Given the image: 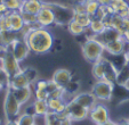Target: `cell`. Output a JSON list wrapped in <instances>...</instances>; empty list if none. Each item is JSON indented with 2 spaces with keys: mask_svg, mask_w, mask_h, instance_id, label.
Returning a JSON list of instances; mask_svg holds the SVG:
<instances>
[{
  "mask_svg": "<svg viewBox=\"0 0 129 125\" xmlns=\"http://www.w3.org/2000/svg\"><path fill=\"white\" fill-rule=\"evenodd\" d=\"M22 38L29 44L31 52L36 55L47 53L54 46V36L47 29L36 26H25L22 30Z\"/></svg>",
  "mask_w": 129,
  "mask_h": 125,
  "instance_id": "obj_1",
  "label": "cell"
},
{
  "mask_svg": "<svg viewBox=\"0 0 129 125\" xmlns=\"http://www.w3.org/2000/svg\"><path fill=\"white\" fill-rule=\"evenodd\" d=\"M93 75L96 80H104L114 84L118 81L119 71L110 60L101 58L93 65Z\"/></svg>",
  "mask_w": 129,
  "mask_h": 125,
  "instance_id": "obj_2",
  "label": "cell"
},
{
  "mask_svg": "<svg viewBox=\"0 0 129 125\" xmlns=\"http://www.w3.org/2000/svg\"><path fill=\"white\" fill-rule=\"evenodd\" d=\"M105 51V46L98 40L96 36H90L82 44V55L85 59L89 62H96L103 58V53Z\"/></svg>",
  "mask_w": 129,
  "mask_h": 125,
  "instance_id": "obj_3",
  "label": "cell"
},
{
  "mask_svg": "<svg viewBox=\"0 0 129 125\" xmlns=\"http://www.w3.org/2000/svg\"><path fill=\"white\" fill-rule=\"evenodd\" d=\"M21 102L15 98L13 90L6 87V93L4 98V113L7 119H17L21 115Z\"/></svg>",
  "mask_w": 129,
  "mask_h": 125,
  "instance_id": "obj_4",
  "label": "cell"
},
{
  "mask_svg": "<svg viewBox=\"0 0 129 125\" xmlns=\"http://www.w3.org/2000/svg\"><path fill=\"white\" fill-rule=\"evenodd\" d=\"M113 91H114V84L104 80H97L91 88V93L96 97L97 100L102 101L110 100L112 98Z\"/></svg>",
  "mask_w": 129,
  "mask_h": 125,
  "instance_id": "obj_5",
  "label": "cell"
},
{
  "mask_svg": "<svg viewBox=\"0 0 129 125\" xmlns=\"http://www.w3.org/2000/svg\"><path fill=\"white\" fill-rule=\"evenodd\" d=\"M53 24H56V17L53 8L49 6V4H45L38 14H37V25L39 27H49Z\"/></svg>",
  "mask_w": 129,
  "mask_h": 125,
  "instance_id": "obj_6",
  "label": "cell"
},
{
  "mask_svg": "<svg viewBox=\"0 0 129 125\" xmlns=\"http://www.w3.org/2000/svg\"><path fill=\"white\" fill-rule=\"evenodd\" d=\"M66 110H68L69 117L73 122H78V120H82V119H86L87 117H89L90 109L81 106V105L77 103L76 101L70 100V101H68Z\"/></svg>",
  "mask_w": 129,
  "mask_h": 125,
  "instance_id": "obj_7",
  "label": "cell"
},
{
  "mask_svg": "<svg viewBox=\"0 0 129 125\" xmlns=\"http://www.w3.org/2000/svg\"><path fill=\"white\" fill-rule=\"evenodd\" d=\"M89 118L93 120V123H95L96 125H103L106 124L107 122H110V115L107 108L102 105V103H96L94 105L89 111Z\"/></svg>",
  "mask_w": 129,
  "mask_h": 125,
  "instance_id": "obj_8",
  "label": "cell"
},
{
  "mask_svg": "<svg viewBox=\"0 0 129 125\" xmlns=\"http://www.w3.org/2000/svg\"><path fill=\"white\" fill-rule=\"evenodd\" d=\"M3 52V57H4V61H5V72L8 74V76H13V75L17 74L18 72L23 70L21 67V61L16 59L13 52L9 49H4Z\"/></svg>",
  "mask_w": 129,
  "mask_h": 125,
  "instance_id": "obj_9",
  "label": "cell"
},
{
  "mask_svg": "<svg viewBox=\"0 0 129 125\" xmlns=\"http://www.w3.org/2000/svg\"><path fill=\"white\" fill-rule=\"evenodd\" d=\"M4 49H9L18 61H23L29 56V53L31 52L29 44L26 43V41L23 38L21 39L17 38L8 48H4Z\"/></svg>",
  "mask_w": 129,
  "mask_h": 125,
  "instance_id": "obj_10",
  "label": "cell"
},
{
  "mask_svg": "<svg viewBox=\"0 0 129 125\" xmlns=\"http://www.w3.org/2000/svg\"><path fill=\"white\" fill-rule=\"evenodd\" d=\"M51 8H53L54 13H55V17H56V24L59 25H63L66 24L68 25L69 23L71 22L73 19V16H74V13H73L72 8H68V7H64V6L61 5H50Z\"/></svg>",
  "mask_w": 129,
  "mask_h": 125,
  "instance_id": "obj_11",
  "label": "cell"
},
{
  "mask_svg": "<svg viewBox=\"0 0 129 125\" xmlns=\"http://www.w3.org/2000/svg\"><path fill=\"white\" fill-rule=\"evenodd\" d=\"M29 85H32V83L29 81V79L26 77L25 73L23 72V70H22L21 72L17 73V74L9 77V82H8L7 87L15 90V89H20V88L29 87Z\"/></svg>",
  "mask_w": 129,
  "mask_h": 125,
  "instance_id": "obj_12",
  "label": "cell"
},
{
  "mask_svg": "<svg viewBox=\"0 0 129 125\" xmlns=\"http://www.w3.org/2000/svg\"><path fill=\"white\" fill-rule=\"evenodd\" d=\"M71 100L76 101L77 103H79V105L86 107V108H89V109L94 105L97 103V99H96V97L91 92H79Z\"/></svg>",
  "mask_w": 129,
  "mask_h": 125,
  "instance_id": "obj_13",
  "label": "cell"
},
{
  "mask_svg": "<svg viewBox=\"0 0 129 125\" xmlns=\"http://www.w3.org/2000/svg\"><path fill=\"white\" fill-rule=\"evenodd\" d=\"M126 46H127V42L124 41V39L121 35L120 38L115 39L113 41H110L109 43L105 44V50L113 56H119L124 52Z\"/></svg>",
  "mask_w": 129,
  "mask_h": 125,
  "instance_id": "obj_14",
  "label": "cell"
},
{
  "mask_svg": "<svg viewBox=\"0 0 129 125\" xmlns=\"http://www.w3.org/2000/svg\"><path fill=\"white\" fill-rule=\"evenodd\" d=\"M53 80L56 83H58L62 88H68L71 84V81H72V74L69 70L66 68H59V70L55 71L53 75Z\"/></svg>",
  "mask_w": 129,
  "mask_h": 125,
  "instance_id": "obj_15",
  "label": "cell"
},
{
  "mask_svg": "<svg viewBox=\"0 0 129 125\" xmlns=\"http://www.w3.org/2000/svg\"><path fill=\"white\" fill-rule=\"evenodd\" d=\"M10 21V31L15 33H21L22 30L25 27V23L20 12H10L8 13Z\"/></svg>",
  "mask_w": 129,
  "mask_h": 125,
  "instance_id": "obj_16",
  "label": "cell"
},
{
  "mask_svg": "<svg viewBox=\"0 0 129 125\" xmlns=\"http://www.w3.org/2000/svg\"><path fill=\"white\" fill-rule=\"evenodd\" d=\"M13 93H14L15 98L21 102V105H24V103H26L31 99L32 94H33V89H32V85H29V87L13 90Z\"/></svg>",
  "mask_w": 129,
  "mask_h": 125,
  "instance_id": "obj_17",
  "label": "cell"
},
{
  "mask_svg": "<svg viewBox=\"0 0 129 125\" xmlns=\"http://www.w3.org/2000/svg\"><path fill=\"white\" fill-rule=\"evenodd\" d=\"M44 5H45V3L42 0H27V1L23 3V6L20 9V12H25V13L37 15L41 10Z\"/></svg>",
  "mask_w": 129,
  "mask_h": 125,
  "instance_id": "obj_18",
  "label": "cell"
},
{
  "mask_svg": "<svg viewBox=\"0 0 129 125\" xmlns=\"http://www.w3.org/2000/svg\"><path fill=\"white\" fill-rule=\"evenodd\" d=\"M47 102H48L49 111L56 114L63 113L68 106V101L64 100V98H49Z\"/></svg>",
  "mask_w": 129,
  "mask_h": 125,
  "instance_id": "obj_19",
  "label": "cell"
},
{
  "mask_svg": "<svg viewBox=\"0 0 129 125\" xmlns=\"http://www.w3.org/2000/svg\"><path fill=\"white\" fill-rule=\"evenodd\" d=\"M32 113L37 116V117H44L47 113L49 111L48 108V102L46 100H38L34 99L33 103H32Z\"/></svg>",
  "mask_w": 129,
  "mask_h": 125,
  "instance_id": "obj_20",
  "label": "cell"
},
{
  "mask_svg": "<svg viewBox=\"0 0 129 125\" xmlns=\"http://www.w3.org/2000/svg\"><path fill=\"white\" fill-rule=\"evenodd\" d=\"M17 39V33L12 31L0 32V44L3 48H8L10 44Z\"/></svg>",
  "mask_w": 129,
  "mask_h": 125,
  "instance_id": "obj_21",
  "label": "cell"
},
{
  "mask_svg": "<svg viewBox=\"0 0 129 125\" xmlns=\"http://www.w3.org/2000/svg\"><path fill=\"white\" fill-rule=\"evenodd\" d=\"M88 30L91 32L93 35L96 36V35L102 34L103 32L106 30V27H105V24H104V22H103V19H98V18H96V17H93Z\"/></svg>",
  "mask_w": 129,
  "mask_h": 125,
  "instance_id": "obj_22",
  "label": "cell"
},
{
  "mask_svg": "<svg viewBox=\"0 0 129 125\" xmlns=\"http://www.w3.org/2000/svg\"><path fill=\"white\" fill-rule=\"evenodd\" d=\"M112 27L120 34L122 35L123 32L126 31L124 27V18L122 16H120L119 14H115L112 16Z\"/></svg>",
  "mask_w": 129,
  "mask_h": 125,
  "instance_id": "obj_23",
  "label": "cell"
},
{
  "mask_svg": "<svg viewBox=\"0 0 129 125\" xmlns=\"http://www.w3.org/2000/svg\"><path fill=\"white\" fill-rule=\"evenodd\" d=\"M37 116L34 115L33 113H24L21 114L18 117H17V120H18V124L20 125H34L37 123Z\"/></svg>",
  "mask_w": 129,
  "mask_h": 125,
  "instance_id": "obj_24",
  "label": "cell"
},
{
  "mask_svg": "<svg viewBox=\"0 0 129 125\" xmlns=\"http://www.w3.org/2000/svg\"><path fill=\"white\" fill-rule=\"evenodd\" d=\"M85 4V8H86V13L88 15H90L91 17H95L96 13H97L98 8H100V3L97 0H83Z\"/></svg>",
  "mask_w": 129,
  "mask_h": 125,
  "instance_id": "obj_25",
  "label": "cell"
},
{
  "mask_svg": "<svg viewBox=\"0 0 129 125\" xmlns=\"http://www.w3.org/2000/svg\"><path fill=\"white\" fill-rule=\"evenodd\" d=\"M68 30L69 32H70L72 35H81V34H83L86 32V27H83L82 25H80L77 21H74V19H72L70 23L68 24Z\"/></svg>",
  "mask_w": 129,
  "mask_h": 125,
  "instance_id": "obj_26",
  "label": "cell"
},
{
  "mask_svg": "<svg viewBox=\"0 0 129 125\" xmlns=\"http://www.w3.org/2000/svg\"><path fill=\"white\" fill-rule=\"evenodd\" d=\"M73 19H74V21H77V22H78L80 25H82L83 27L88 29V27H89V25H90V23H91L93 17L90 16V15H88L87 13H80V14H74Z\"/></svg>",
  "mask_w": 129,
  "mask_h": 125,
  "instance_id": "obj_27",
  "label": "cell"
},
{
  "mask_svg": "<svg viewBox=\"0 0 129 125\" xmlns=\"http://www.w3.org/2000/svg\"><path fill=\"white\" fill-rule=\"evenodd\" d=\"M59 122H61V118L56 113L48 111L44 116V125H59Z\"/></svg>",
  "mask_w": 129,
  "mask_h": 125,
  "instance_id": "obj_28",
  "label": "cell"
},
{
  "mask_svg": "<svg viewBox=\"0 0 129 125\" xmlns=\"http://www.w3.org/2000/svg\"><path fill=\"white\" fill-rule=\"evenodd\" d=\"M111 6L114 8V10L117 12V14L124 12L129 8V3L127 0H112Z\"/></svg>",
  "mask_w": 129,
  "mask_h": 125,
  "instance_id": "obj_29",
  "label": "cell"
},
{
  "mask_svg": "<svg viewBox=\"0 0 129 125\" xmlns=\"http://www.w3.org/2000/svg\"><path fill=\"white\" fill-rule=\"evenodd\" d=\"M23 0H5V4L7 6L8 10L10 12H20L23 6Z\"/></svg>",
  "mask_w": 129,
  "mask_h": 125,
  "instance_id": "obj_30",
  "label": "cell"
},
{
  "mask_svg": "<svg viewBox=\"0 0 129 125\" xmlns=\"http://www.w3.org/2000/svg\"><path fill=\"white\" fill-rule=\"evenodd\" d=\"M22 15L23 19H24L25 26H36L37 25V15L34 14H30V13H25V12H20Z\"/></svg>",
  "mask_w": 129,
  "mask_h": 125,
  "instance_id": "obj_31",
  "label": "cell"
},
{
  "mask_svg": "<svg viewBox=\"0 0 129 125\" xmlns=\"http://www.w3.org/2000/svg\"><path fill=\"white\" fill-rule=\"evenodd\" d=\"M34 98L38 100H48L49 99V92L47 90H33Z\"/></svg>",
  "mask_w": 129,
  "mask_h": 125,
  "instance_id": "obj_32",
  "label": "cell"
},
{
  "mask_svg": "<svg viewBox=\"0 0 129 125\" xmlns=\"http://www.w3.org/2000/svg\"><path fill=\"white\" fill-rule=\"evenodd\" d=\"M23 72L25 73V75H26V77L29 79V81L31 82L32 84H33L34 82L37 81V71L36 70H33V68H31V67H29V68H24L23 70Z\"/></svg>",
  "mask_w": 129,
  "mask_h": 125,
  "instance_id": "obj_33",
  "label": "cell"
},
{
  "mask_svg": "<svg viewBox=\"0 0 129 125\" xmlns=\"http://www.w3.org/2000/svg\"><path fill=\"white\" fill-rule=\"evenodd\" d=\"M32 85H33V90H47L48 81H46V80H38Z\"/></svg>",
  "mask_w": 129,
  "mask_h": 125,
  "instance_id": "obj_34",
  "label": "cell"
},
{
  "mask_svg": "<svg viewBox=\"0 0 129 125\" xmlns=\"http://www.w3.org/2000/svg\"><path fill=\"white\" fill-rule=\"evenodd\" d=\"M107 16H109V14H107L106 7H105V6H100V8H98L95 17L96 18H98V19H104V18H106Z\"/></svg>",
  "mask_w": 129,
  "mask_h": 125,
  "instance_id": "obj_35",
  "label": "cell"
},
{
  "mask_svg": "<svg viewBox=\"0 0 129 125\" xmlns=\"http://www.w3.org/2000/svg\"><path fill=\"white\" fill-rule=\"evenodd\" d=\"M73 13L74 14H80V13H86V8H85V4L83 1H80V3H76L74 6L72 7Z\"/></svg>",
  "mask_w": 129,
  "mask_h": 125,
  "instance_id": "obj_36",
  "label": "cell"
},
{
  "mask_svg": "<svg viewBox=\"0 0 129 125\" xmlns=\"http://www.w3.org/2000/svg\"><path fill=\"white\" fill-rule=\"evenodd\" d=\"M59 88H62V87L58 84V83H56V82L54 81L53 79H51V80H49V81H48V85H47V91H48L49 93H51V92H54V91H55V90L59 89Z\"/></svg>",
  "mask_w": 129,
  "mask_h": 125,
  "instance_id": "obj_37",
  "label": "cell"
},
{
  "mask_svg": "<svg viewBox=\"0 0 129 125\" xmlns=\"http://www.w3.org/2000/svg\"><path fill=\"white\" fill-rule=\"evenodd\" d=\"M8 82H9V76H8V74L4 70H0V84L7 87Z\"/></svg>",
  "mask_w": 129,
  "mask_h": 125,
  "instance_id": "obj_38",
  "label": "cell"
},
{
  "mask_svg": "<svg viewBox=\"0 0 129 125\" xmlns=\"http://www.w3.org/2000/svg\"><path fill=\"white\" fill-rule=\"evenodd\" d=\"M8 12H9V10H8L6 4L5 3H4V4H0V18H1V17H3L5 14H7Z\"/></svg>",
  "mask_w": 129,
  "mask_h": 125,
  "instance_id": "obj_39",
  "label": "cell"
},
{
  "mask_svg": "<svg viewBox=\"0 0 129 125\" xmlns=\"http://www.w3.org/2000/svg\"><path fill=\"white\" fill-rule=\"evenodd\" d=\"M72 124H73V120L70 117L61 118V122H59V125H72Z\"/></svg>",
  "mask_w": 129,
  "mask_h": 125,
  "instance_id": "obj_40",
  "label": "cell"
},
{
  "mask_svg": "<svg viewBox=\"0 0 129 125\" xmlns=\"http://www.w3.org/2000/svg\"><path fill=\"white\" fill-rule=\"evenodd\" d=\"M122 38L124 39V41L127 42V44H129V27L123 32V34H122Z\"/></svg>",
  "mask_w": 129,
  "mask_h": 125,
  "instance_id": "obj_41",
  "label": "cell"
},
{
  "mask_svg": "<svg viewBox=\"0 0 129 125\" xmlns=\"http://www.w3.org/2000/svg\"><path fill=\"white\" fill-rule=\"evenodd\" d=\"M98 3H100V5L101 6H109V5H111V3H112V0H97Z\"/></svg>",
  "mask_w": 129,
  "mask_h": 125,
  "instance_id": "obj_42",
  "label": "cell"
},
{
  "mask_svg": "<svg viewBox=\"0 0 129 125\" xmlns=\"http://www.w3.org/2000/svg\"><path fill=\"white\" fill-rule=\"evenodd\" d=\"M6 125H20L17 119H7L6 120Z\"/></svg>",
  "mask_w": 129,
  "mask_h": 125,
  "instance_id": "obj_43",
  "label": "cell"
},
{
  "mask_svg": "<svg viewBox=\"0 0 129 125\" xmlns=\"http://www.w3.org/2000/svg\"><path fill=\"white\" fill-rule=\"evenodd\" d=\"M117 125H129V119L128 118H123V119L119 120L117 123Z\"/></svg>",
  "mask_w": 129,
  "mask_h": 125,
  "instance_id": "obj_44",
  "label": "cell"
},
{
  "mask_svg": "<svg viewBox=\"0 0 129 125\" xmlns=\"http://www.w3.org/2000/svg\"><path fill=\"white\" fill-rule=\"evenodd\" d=\"M0 70H4V71H5V61H4L3 55L0 56Z\"/></svg>",
  "mask_w": 129,
  "mask_h": 125,
  "instance_id": "obj_45",
  "label": "cell"
},
{
  "mask_svg": "<svg viewBox=\"0 0 129 125\" xmlns=\"http://www.w3.org/2000/svg\"><path fill=\"white\" fill-rule=\"evenodd\" d=\"M103 125H117V123L112 122V120H110V122H107L106 124H103Z\"/></svg>",
  "mask_w": 129,
  "mask_h": 125,
  "instance_id": "obj_46",
  "label": "cell"
},
{
  "mask_svg": "<svg viewBox=\"0 0 129 125\" xmlns=\"http://www.w3.org/2000/svg\"><path fill=\"white\" fill-rule=\"evenodd\" d=\"M0 125H6V122H4V120L0 119Z\"/></svg>",
  "mask_w": 129,
  "mask_h": 125,
  "instance_id": "obj_47",
  "label": "cell"
},
{
  "mask_svg": "<svg viewBox=\"0 0 129 125\" xmlns=\"http://www.w3.org/2000/svg\"><path fill=\"white\" fill-rule=\"evenodd\" d=\"M5 3V0H0V4H4Z\"/></svg>",
  "mask_w": 129,
  "mask_h": 125,
  "instance_id": "obj_48",
  "label": "cell"
},
{
  "mask_svg": "<svg viewBox=\"0 0 129 125\" xmlns=\"http://www.w3.org/2000/svg\"><path fill=\"white\" fill-rule=\"evenodd\" d=\"M126 66H127V67L129 68V61H128V62H127V64H126Z\"/></svg>",
  "mask_w": 129,
  "mask_h": 125,
  "instance_id": "obj_49",
  "label": "cell"
},
{
  "mask_svg": "<svg viewBox=\"0 0 129 125\" xmlns=\"http://www.w3.org/2000/svg\"><path fill=\"white\" fill-rule=\"evenodd\" d=\"M23 1H27V0H23Z\"/></svg>",
  "mask_w": 129,
  "mask_h": 125,
  "instance_id": "obj_50",
  "label": "cell"
},
{
  "mask_svg": "<svg viewBox=\"0 0 129 125\" xmlns=\"http://www.w3.org/2000/svg\"><path fill=\"white\" fill-rule=\"evenodd\" d=\"M1 55H3V53H0V56H1Z\"/></svg>",
  "mask_w": 129,
  "mask_h": 125,
  "instance_id": "obj_51",
  "label": "cell"
},
{
  "mask_svg": "<svg viewBox=\"0 0 129 125\" xmlns=\"http://www.w3.org/2000/svg\"><path fill=\"white\" fill-rule=\"evenodd\" d=\"M34 125H37V123H36V124H34Z\"/></svg>",
  "mask_w": 129,
  "mask_h": 125,
  "instance_id": "obj_52",
  "label": "cell"
},
{
  "mask_svg": "<svg viewBox=\"0 0 129 125\" xmlns=\"http://www.w3.org/2000/svg\"><path fill=\"white\" fill-rule=\"evenodd\" d=\"M128 119H129V118H128Z\"/></svg>",
  "mask_w": 129,
  "mask_h": 125,
  "instance_id": "obj_53",
  "label": "cell"
}]
</instances>
